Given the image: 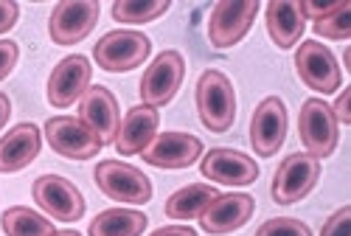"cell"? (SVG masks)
Instances as JSON below:
<instances>
[{
	"label": "cell",
	"mask_w": 351,
	"mask_h": 236,
	"mask_svg": "<svg viewBox=\"0 0 351 236\" xmlns=\"http://www.w3.org/2000/svg\"><path fill=\"white\" fill-rule=\"evenodd\" d=\"M197 113L211 132H228L237 118V93L222 71H206L197 79Z\"/></svg>",
	"instance_id": "cell-1"
},
{
	"label": "cell",
	"mask_w": 351,
	"mask_h": 236,
	"mask_svg": "<svg viewBox=\"0 0 351 236\" xmlns=\"http://www.w3.org/2000/svg\"><path fill=\"white\" fill-rule=\"evenodd\" d=\"M298 135H301V143L306 146V155L317 161L335 155L337 141H340V124L324 99L304 102L298 113Z\"/></svg>",
	"instance_id": "cell-2"
},
{
	"label": "cell",
	"mask_w": 351,
	"mask_h": 236,
	"mask_svg": "<svg viewBox=\"0 0 351 236\" xmlns=\"http://www.w3.org/2000/svg\"><path fill=\"white\" fill-rule=\"evenodd\" d=\"M96 186L115 202L143 205L152 200V183L141 169L121 161H101L93 172Z\"/></svg>",
	"instance_id": "cell-3"
},
{
	"label": "cell",
	"mask_w": 351,
	"mask_h": 236,
	"mask_svg": "<svg viewBox=\"0 0 351 236\" xmlns=\"http://www.w3.org/2000/svg\"><path fill=\"white\" fill-rule=\"evenodd\" d=\"M149 51H152V43L141 32H110L93 45V59L101 71L127 73L143 65Z\"/></svg>",
	"instance_id": "cell-4"
},
{
	"label": "cell",
	"mask_w": 351,
	"mask_h": 236,
	"mask_svg": "<svg viewBox=\"0 0 351 236\" xmlns=\"http://www.w3.org/2000/svg\"><path fill=\"white\" fill-rule=\"evenodd\" d=\"M186 76V59L180 51H163L152 59L141 79V102L149 107H163L178 96Z\"/></svg>",
	"instance_id": "cell-5"
},
{
	"label": "cell",
	"mask_w": 351,
	"mask_h": 236,
	"mask_svg": "<svg viewBox=\"0 0 351 236\" xmlns=\"http://www.w3.org/2000/svg\"><path fill=\"white\" fill-rule=\"evenodd\" d=\"M45 138H48L51 150L56 155L71 158V161H90L101 152V146H104L99 141V135L73 115L48 118L45 121Z\"/></svg>",
	"instance_id": "cell-6"
},
{
	"label": "cell",
	"mask_w": 351,
	"mask_h": 236,
	"mask_svg": "<svg viewBox=\"0 0 351 236\" xmlns=\"http://www.w3.org/2000/svg\"><path fill=\"white\" fill-rule=\"evenodd\" d=\"M320 177V161L306 152H292L281 161L273 174V200L278 205H292L304 200Z\"/></svg>",
	"instance_id": "cell-7"
},
{
	"label": "cell",
	"mask_w": 351,
	"mask_h": 236,
	"mask_svg": "<svg viewBox=\"0 0 351 236\" xmlns=\"http://www.w3.org/2000/svg\"><path fill=\"white\" fill-rule=\"evenodd\" d=\"M99 3L96 0H62L48 20V34L56 45H76L96 28Z\"/></svg>",
	"instance_id": "cell-8"
},
{
	"label": "cell",
	"mask_w": 351,
	"mask_h": 236,
	"mask_svg": "<svg viewBox=\"0 0 351 236\" xmlns=\"http://www.w3.org/2000/svg\"><path fill=\"white\" fill-rule=\"evenodd\" d=\"M258 3L256 0H222L211 9L208 17V40L214 48H230L245 40L256 20Z\"/></svg>",
	"instance_id": "cell-9"
},
{
	"label": "cell",
	"mask_w": 351,
	"mask_h": 236,
	"mask_svg": "<svg viewBox=\"0 0 351 236\" xmlns=\"http://www.w3.org/2000/svg\"><path fill=\"white\" fill-rule=\"evenodd\" d=\"M34 200L37 205L60 222H76L84 214V197L82 191L60 174H43L34 180Z\"/></svg>",
	"instance_id": "cell-10"
},
{
	"label": "cell",
	"mask_w": 351,
	"mask_h": 236,
	"mask_svg": "<svg viewBox=\"0 0 351 236\" xmlns=\"http://www.w3.org/2000/svg\"><path fill=\"white\" fill-rule=\"evenodd\" d=\"M295 71L304 79V84L317 93H335L343 82L335 54L317 40L301 43V48L295 54Z\"/></svg>",
	"instance_id": "cell-11"
},
{
	"label": "cell",
	"mask_w": 351,
	"mask_h": 236,
	"mask_svg": "<svg viewBox=\"0 0 351 236\" xmlns=\"http://www.w3.org/2000/svg\"><path fill=\"white\" fill-rule=\"evenodd\" d=\"M287 138V107L278 96L261 99V104L253 113L250 121V143L256 155L261 158H273Z\"/></svg>",
	"instance_id": "cell-12"
},
{
	"label": "cell",
	"mask_w": 351,
	"mask_h": 236,
	"mask_svg": "<svg viewBox=\"0 0 351 236\" xmlns=\"http://www.w3.org/2000/svg\"><path fill=\"white\" fill-rule=\"evenodd\" d=\"M87 87H90V59L82 56V54H73V56H65L60 65L51 71V79H48V104L53 107H71L76 104Z\"/></svg>",
	"instance_id": "cell-13"
},
{
	"label": "cell",
	"mask_w": 351,
	"mask_h": 236,
	"mask_svg": "<svg viewBox=\"0 0 351 236\" xmlns=\"http://www.w3.org/2000/svg\"><path fill=\"white\" fill-rule=\"evenodd\" d=\"M202 155V141L189 132H160L141 152V158L158 169H186Z\"/></svg>",
	"instance_id": "cell-14"
},
{
	"label": "cell",
	"mask_w": 351,
	"mask_h": 236,
	"mask_svg": "<svg viewBox=\"0 0 351 236\" xmlns=\"http://www.w3.org/2000/svg\"><path fill=\"white\" fill-rule=\"evenodd\" d=\"M253 209H256V202H253L250 194H242V191L217 194L197 220H199V225H202L206 233L222 236V233L239 231L253 217Z\"/></svg>",
	"instance_id": "cell-15"
},
{
	"label": "cell",
	"mask_w": 351,
	"mask_h": 236,
	"mask_svg": "<svg viewBox=\"0 0 351 236\" xmlns=\"http://www.w3.org/2000/svg\"><path fill=\"white\" fill-rule=\"evenodd\" d=\"M79 121L90 127L99 135V141L107 146L115 141V132H119V124H121L119 102L101 84L87 87V93L79 99Z\"/></svg>",
	"instance_id": "cell-16"
},
{
	"label": "cell",
	"mask_w": 351,
	"mask_h": 236,
	"mask_svg": "<svg viewBox=\"0 0 351 236\" xmlns=\"http://www.w3.org/2000/svg\"><path fill=\"white\" fill-rule=\"evenodd\" d=\"M199 172L206 180L219 186H250L258 177V163L237 150H211L199 163Z\"/></svg>",
	"instance_id": "cell-17"
},
{
	"label": "cell",
	"mask_w": 351,
	"mask_h": 236,
	"mask_svg": "<svg viewBox=\"0 0 351 236\" xmlns=\"http://www.w3.org/2000/svg\"><path fill=\"white\" fill-rule=\"evenodd\" d=\"M158 124H160V115L155 107L149 104H138L132 107L119 124V132H115V150L121 155H141L146 146H149L158 135Z\"/></svg>",
	"instance_id": "cell-18"
},
{
	"label": "cell",
	"mask_w": 351,
	"mask_h": 236,
	"mask_svg": "<svg viewBox=\"0 0 351 236\" xmlns=\"http://www.w3.org/2000/svg\"><path fill=\"white\" fill-rule=\"evenodd\" d=\"M43 150V132L37 124H17L0 138V172H20L32 163Z\"/></svg>",
	"instance_id": "cell-19"
},
{
	"label": "cell",
	"mask_w": 351,
	"mask_h": 236,
	"mask_svg": "<svg viewBox=\"0 0 351 236\" xmlns=\"http://www.w3.org/2000/svg\"><path fill=\"white\" fill-rule=\"evenodd\" d=\"M267 32H270V40L278 45V48H292L298 45L304 28H306V20L301 17L298 12V3L292 0H270L267 3Z\"/></svg>",
	"instance_id": "cell-20"
},
{
	"label": "cell",
	"mask_w": 351,
	"mask_h": 236,
	"mask_svg": "<svg viewBox=\"0 0 351 236\" xmlns=\"http://www.w3.org/2000/svg\"><path fill=\"white\" fill-rule=\"evenodd\" d=\"M143 231H146V214L132 209H107L90 222L87 236H141Z\"/></svg>",
	"instance_id": "cell-21"
},
{
	"label": "cell",
	"mask_w": 351,
	"mask_h": 236,
	"mask_svg": "<svg viewBox=\"0 0 351 236\" xmlns=\"http://www.w3.org/2000/svg\"><path fill=\"white\" fill-rule=\"evenodd\" d=\"M214 197H217V189L208 186V183L183 186L180 191H174L166 200V217H171V220H197Z\"/></svg>",
	"instance_id": "cell-22"
},
{
	"label": "cell",
	"mask_w": 351,
	"mask_h": 236,
	"mask_svg": "<svg viewBox=\"0 0 351 236\" xmlns=\"http://www.w3.org/2000/svg\"><path fill=\"white\" fill-rule=\"evenodd\" d=\"M0 228L6 231V236H53L56 228L51 220L43 214L25 209V205H12L0 217Z\"/></svg>",
	"instance_id": "cell-23"
},
{
	"label": "cell",
	"mask_w": 351,
	"mask_h": 236,
	"mask_svg": "<svg viewBox=\"0 0 351 236\" xmlns=\"http://www.w3.org/2000/svg\"><path fill=\"white\" fill-rule=\"evenodd\" d=\"M169 0H146V3H132V0H115L112 3V20L115 23H152L169 12Z\"/></svg>",
	"instance_id": "cell-24"
},
{
	"label": "cell",
	"mask_w": 351,
	"mask_h": 236,
	"mask_svg": "<svg viewBox=\"0 0 351 236\" xmlns=\"http://www.w3.org/2000/svg\"><path fill=\"white\" fill-rule=\"evenodd\" d=\"M315 34L329 37V40H348L351 37V3H348V0L335 14H329V17L315 23Z\"/></svg>",
	"instance_id": "cell-25"
},
{
	"label": "cell",
	"mask_w": 351,
	"mask_h": 236,
	"mask_svg": "<svg viewBox=\"0 0 351 236\" xmlns=\"http://www.w3.org/2000/svg\"><path fill=\"white\" fill-rule=\"evenodd\" d=\"M256 236H312L309 225L301 220H292V217H276L267 220L256 231Z\"/></svg>",
	"instance_id": "cell-26"
},
{
	"label": "cell",
	"mask_w": 351,
	"mask_h": 236,
	"mask_svg": "<svg viewBox=\"0 0 351 236\" xmlns=\"http://www.w3.org/2000/svg\"><path fill=\"white\" fill-rule=\"evenodd\" d=\"M320 236H351V205H343V209H337L326 220Z\"/></svg>",
	"instance_id": "cell-27"
},
{
	"label": "cell",
	"mask_w": 351,
	"mask_h": 236,
	"mask_svg": "<svg viewBox=\"0 0 351 236\" xmlns=\"http://www.w3.org/2000/svg\"><path fill=\"white\" fill-rule=\"evenodd\" d=\"M20 59V48L14 40H0V82H3Z\"/></svg>",
	"instance_id": "cell-28"
},
{
	"label": "cell",
	"mask_w": 351,
	"mask_h": 236,
	"mask_svg": "<svg viewBox=\"0 0 351 236\" xmlns=\"http://www.w3.org/2000/svg\"><path fill=\"white\" fill-rule=\"evenodd\" d=\"M346 3V0H340V3H309V0H304V3H298V12H301V17L306 20V17H312L315 23L317 20H324V17H329V14H335L340 6Z\"/></svg>",
	"instance_id": "cell-29"
},
{
	"label": "cell",
	"mask_w": 351,
	"mask_h": 236,
	"mask_svg": "<svg viewBox=\"0 0 351 236\" xmlns=\"http://www.w3.org/2000/svg\"><path fill=\"white\" fill-rule=\"evenodd\" d=\"M17 20H20V6L12 3V0H0V34L12 32Z\"/></svg>",
	"instance_id": "cell-30"
},
{
	"label": "cell",
	"mask_w": 351,
	"mask_h": 236,
	"mask_svg": "<svg viewBox=\"0 0 351 236\" xmlns=\"http://www.w3.org/2000/svg\"><path fill=\"white\" fill-rule=\"evenodd\" d=\"M332 113L337 118V124H351V87H346V91L337 96Z\"/></svg>",
	"instance_id": "cell-31"
},
{
	"label": "cell",
	"mask_w": 351,
	"mask_h": 236,
	"mask_svg": "<svg viewBox=\"0 0 351 236\" xmlns=\"http://www.w3.org/2000/svg\"><path fill=\"white\" fill-rule=\"evenodd\" d=\"M149 236H197V231L189 228V225H166V228H158Z\"/></svg>",
	"instance_id": "cell-32"
},
{
	"label": "cell",
	"mask_w": 351,
	"mask_h": 236,
	"mask_svg": "<svg viewBox=\"0 0 351 236\" xmlns=\"http://www.w3.org/2000/svg\"><path fill=\"white\" fill-rule=\"evenodd\" d=\"M9 115H12V102H9V96H6V93H0V130L6 127Z\"/></svg>",
	"instance_id": "cell-33"
},
{
	"label": "cell",
	"mask_w": 351,
	"mask_h": 236,
	"mask_svg": "<svg viewBox=\"0 0 351 236\" xmlns=\"http://www.w3.org/2000/svg\"><path fill=\"white\" fill-rule=\"evenodd\" d=\"M53 236H82V233L79 231H56Z\"/></svg>",
	"instance_id": "cell-34"
}]
</instances>
